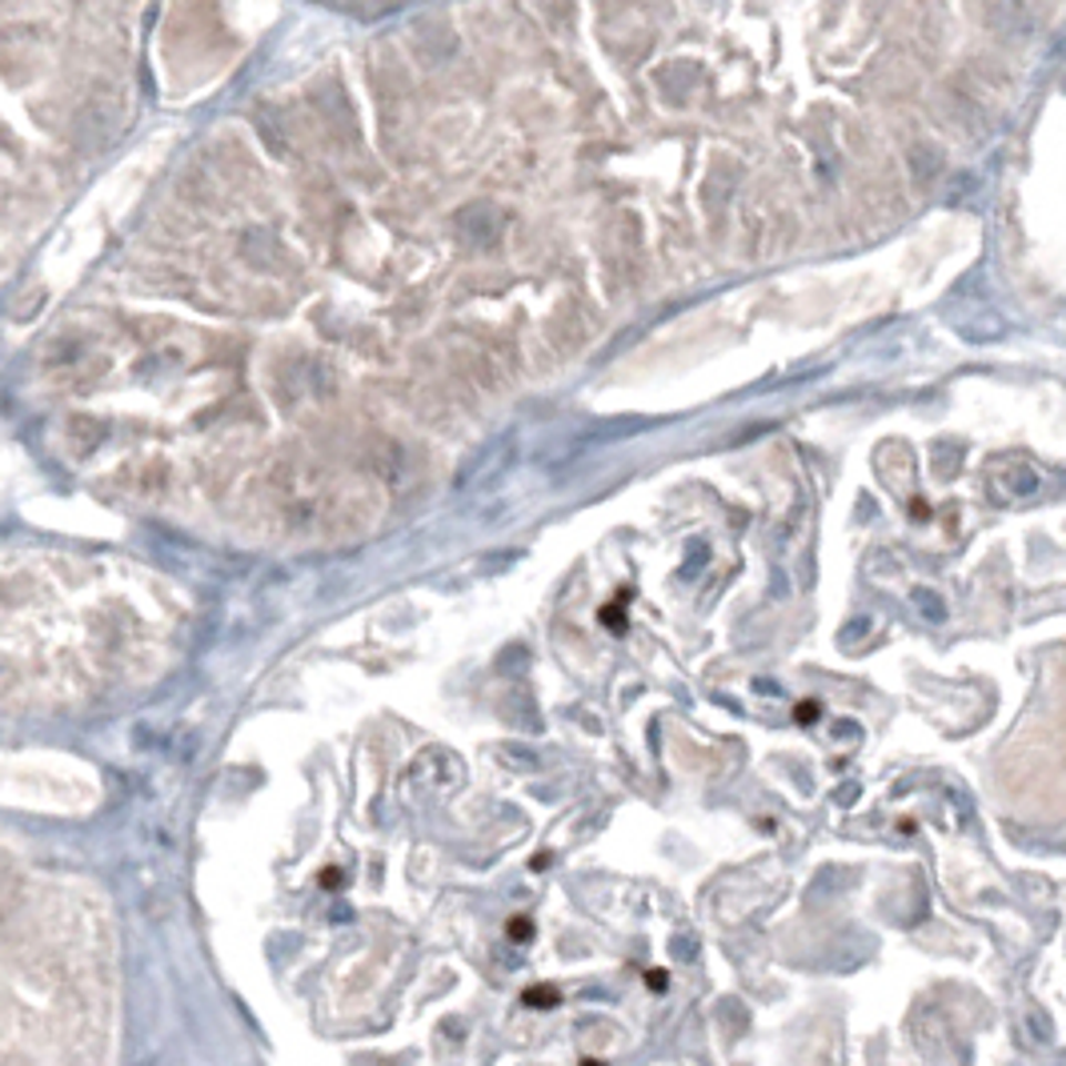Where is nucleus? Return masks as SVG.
I'll list each match as a JSON object with an SVG mask.
<instances>
[{"instance_id": "nucleus-1", "label": "nucleus", "mask_w": 1066, "mask_h": 1066, "mask_svg": "<svg viewBox=\"0 0 1066 1066\" xmlns=\"http://www.w3.org/2000/svg\"><path fill=\"white\" fill-rule=\"evenodd\" d=\"M525 1006H557V991L554 986H533V991H525Z\"/></svg>"}, {"instance_id": "nucleus-2", "label": "nucleus", "mask_w": 1066, "mask_h": 1066, "mask_svg": "<svg viewBox=\"0 0 1066 1066\" xmlns=\"http://www.w3.org/2000/svg\"><path fill=\"white\" fill-rule=\"evenodd\" d=\"M530 931H533L530 919H513V922H510V939H513V942H530Z\"/></svg>"}, {"instance_id": "nucleus-3", "label": "nucleus", "mask_w": 1066, "mask_h": 1066, "mask_svg": "<svg viewBox=\"0 0 1066 1066\" xmlns=\"http://www.w3.org/2000/svg\"><path fill=\"white\" fill-rule=\"evenodd\" d=\"M674 954H678L681 962H690V959H694V942H690V939H678V942H674Z\"/></svg>"}, {"instance_id": "nucleus-4", "label": "nucleus", "mask_w": 1066, "mask_h": 1066, "mask_svg": "<svg viewBox=\"0 0 1066 1066\" xmlns=\"http://www.w3.org/2000/svg\"><path fill=\"white\" fill-rule=\"evenodd\" d=\"M586 1066H597V1063H594V1058H586Z\"/></svg>"}]
</instances>
